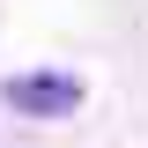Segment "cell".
I'll use <instances>...</instances> for the list:
<instances>
[{"instance_id": "obj_1", "label": "cell", "mask_w": 148, "mask_h": 148, "mask_svg": "<svg viewBox=\"0 0 148 148\" xmlns=\"http://www.w3.org/2000/svg\"><path fill=\"white\" fill-rule=\"evenodd\" d=\"M0 96H8V111H22V119H67V111H82L89 89H82V74L37 67V74H8Z\"/></svg>"}]
</instances>
